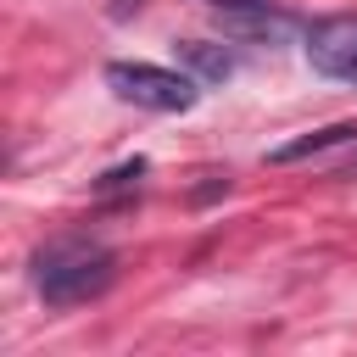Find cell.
<instances>
[{
  "label": "cell",
  "mask_w": 357,
  "mask_h": 357,
  "mask_svg": "<svg viewBox=\"0 0 357 357\" xmlns=\"http://www.w3.org/2000/svg\"><path fill=\"white\" fill-rule=\"evenodd\" d=\"M301 50H307L312 73H324V78H340V84H357V11L312 22Z\"/></svg>",
  "instance_id": "cell-3"
},
{
  "label": "cell",
  "mask_w": 357,
  "mask_h": 357,
  "mask_svg": "<svg viewBox=\"0 0 357 357\" xmlns=\"http://www.w3.org/2000/svg\"><path fill=\"white\" fill-rule=\"evenodd\" d=\"M139 173H145V162H139V156H134V162H123V167H112V173H106V178H100V190H123V184H134V178H139Z\"/></svg>",
  "instance_id": "cell-7"
},
{
  "label": "cell",
  "mask_w": 357,
  "mask_h": 357,
  "mask_svg": "<svg viewBox=\"0 0 357 357\" xmlns=\"http://www.w3.org/2000/svg\"><path fill=\"white\" fill-rule=\"evenodd\" d=\"M106 84L117 89V100L139 106V112H190L195 106V78L173 73V67H151V61H112Z\"/></svg>",
  "instance_id": "cell-2"
},
{
  "label": "cell",
  "mask_w": 357,
  "mask_h": 357,
  "mask_svg": "<svg viewBox=\"0 0 357 357\" xmlns=\"http://www.w3.org/2000/svg\"><path fill=\"white\" fill-rule=\"evenodd\" d=\"M117 279V257L84 234L50 240L33 251V284L45 296V307H84L95 296H106Z\"/></svg>",
  "instance_id": "cell-1"
},
{
  "label": "cell",
  "mask_w": 357,
  "mask_h": 357,
  "mask_svg": "<svg viewBox=\"0 0 357 357\" xmlns=\"http://www.w3.org/2000/svg\"><path fill=\"white\" fill-rule=\"evenodd\" d=\"M173 50H178V56H184V61H190V67H195L201 78H212V84L234 73V61H229V56H223L218 45H195V39H184V45H173Z\"/></svg>",
  "instance_id": "cell-6"
},
{
  "label": "cell",
  "mask_w": 357,
  "mask_h": 357,
  "mask_svg": "<svg viewBox=\"0 0 357 357\" xmlns=\"http://www.w3.org/2000/svg\"><path fill=\"white\" fill-rule=\"evenodd\" d=\"M206 11H212V22H218L223 33L251 39V45L279 39V33L296 22V17H290L284 6H273V0H206Z\"/></svg>",
  "instance_id": "cell-4"
},
{
  "label": "cell",
  "mask_w": 357,
  "mask_h": 357,
  "mask_svg": "<svg viewBox=\"0 0 357 357\" xmlns=\"http://www.w3.org/2000/svg\"><path fill=\"white\" fill-rule=\"evenodd\" d=\"M335 151H357V123H329L318 134H301L290 145H273L268 162L273 167H290V162H318V156H335Z\"/></svg>",
  "instance_id": "cell-5"
}]
</instances>
